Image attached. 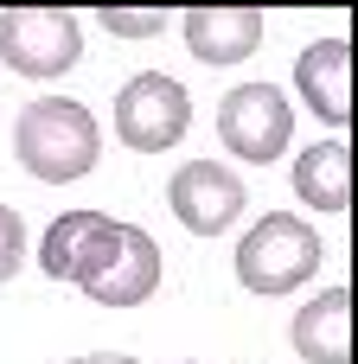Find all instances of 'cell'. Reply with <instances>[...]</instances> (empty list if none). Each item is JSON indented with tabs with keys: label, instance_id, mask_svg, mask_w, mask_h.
Returning a JSON list of instances; mask_svg holds the SVG:
<instances>
[{
	"label": "cell",
	"instance_id": "6da1fadb",
	"mask_svg": "<svg viewBox=\"0 0 358 364\" xmlns=\"http://www.w3.org/2000/svg\"><path fill=\"white\" fill-rule=\"evenodd\" d=\"M13 154L38 186H70V179L96 173L102 134H96V115L77 96H38L13 122Z\"/></svg>",
	"mask_w": 358,
	"mask_h": 364
},
{
	"label": "cell",
	"instance_id": "7a4b0ae2",
	"mask_svg": "<svg viewBox=\"0 0 358 364\" xmlns=\"http://www.w3.org/2000/svg\"><path fill=\"white\" fill-rule=\"evenodd\" d=\"M320 269V230L295 211H269L237 237V282L250 294H288L314 282Z\"/></svg>",
	"mask_w": 358,
	"mask_h": 364
},
{
	"label": "cell",
	"instance_id": "3957f363",
	"mask_svg": "<svg viewBox=\"0 0 358 364\" xmlns=\"http://www.w3.org/2000/svg\"><path fill=\"white\" fill-rule=\"evenodd\" d=\"M77 58H83V32H77L70 13H58V6H6L0 13V64L6 70H19L32 83H51Z\"/></svg>",
	"mask_w": 358,
	"mask_h": 364
},
{
	"label": "cell",
	"instance_id": "277c9868",
	"mask_svg": "<svg viewBox=\"0 0 358 364\" xmlns=\"http://www.w3.org/2000/svg\"><path fill=\"white\" fill-rule=\"evenodd\" d=\"M288 134H295V109H288V96L275 83H237V90H224V102H218V141L243 166L282 160Z\"/></svg>",
	"mask_w": 358,
	"mask_h": 364
},
{
	"label": "cell",
	"instance_id": "5b68a950",
	"mask_svg": "<svg viewBox=\"0 0 358 364\" xmlns=\"http://www.w3.org/2000/svg\"><path fill=\"white\" fill-rule=\"evenodd\" d=\"M192 122V96L167 77V70H141L115 90V134L135 154H167Z\"/></svg>",
	"mask_w": 358,
	"mask_h": 364
},
{
	"label": "cell",
	"instance_id": "8992f818",
	"mask_svg": "<svg viewBox=\"0 0 358 364\" xmlns=\"http://www.w3.org/2000/svg\"><path fill=\"white\" fill-rule=\"evenodd\" d=\"M167 205L192 237H218L243 211V179L231 166H218V160H186L173 173V186H167Z\"/></svg>",
	"mask_w": 358,
	"mask_h": 364
},
{
	"label": "cell",
	"instance_id": "52a82bcc",
	"mask_svg": "<svg viewBox=\"0 0 358 364\" xmlns=\"http://www.w3.org/2000/svg\"><path fill=\"white\" fill-rule=\"evenodd\" d=\"M160 288V243L141 230V224H115V243L102 256V269L90 275V301L102 307H141L147 294Z\"/></svg>",
	"mask_w": 358,
	"mask_h": 364
},
{
	"label": "cell",
	"instance_id": "ba28073f",
	"mask_svg": "<svg viewBox=\"0 0 358 364\" xmlns=\"http://www.w3.org/2000/svg\"><path fill=\"white\" fill-rule=\"evenodd\" d=\"M109 243H115V218H102V211H64V218L45 230L38 262H45V275H51V282L90 288V275L102 269Z\"/></svg>",
	"mask_w": 358,
	"mask_h": 364
},
{
	"label": "cell",
	"instance_id": "9c48e42d",
	"mask_svg": "<svg viewBox=\"0 0 358 364\" xmlns=\"http://www.w3.org/2000/svg\"><path fill=\"white\" fill-rule=\"evenodd\" d=\"M295 83H301V102L327 128H346L352 122V45L346 38H314L295 58Z\"/></svg>",
	"mask_w": 358,
	"mask_h": 364
},
{
	"label": "cell",
	"instance_id": "30bf717a",
	"mask_svg": "<svg viewBox=\"0 0 358 364\" xmlns=\"http://www.w3.org/2000/svg\"><path fill=\"white\" fill-rule=\"evenodd\" d=\"M179 32H186V51L199 64L224 70V64H243L263 45V13L256 6H192L179 19Z\"/></svg>",
	"mask_w": 358,
	"mask_h": 364
},
{
	"label": "cell",
	"instance_id": "8fae6325",
	"mask_svg": "<svg viewBox=\"0 0 358 364\" xmlns=\"http://www.w3.org/2000/svg\"><path fill=\"white\" fill-rule=\"evenodd\" d=\"M288 346H295L307 364H352V288L314 294V301L295 314Z\"/></svg>",
	"mask_w": 358,
	"mask_h": 364
},
{
	"label": "cell",
	"instance_id": "7c38bea8",
	"mask_svg": "<svg viewBox=\"0 0 358 364\" xmlns=\"http://www.w3.org/2000/svg\"><path fill=\"white\" fill-rule=\"evenodd\" d=\"M295 192H301V205L339 218V211L352 205V147H346L339 134H333V141H314V147L295 160Z\"/></svg>",
	"mask_w": 358,
	"mask_h": 364
},
{
	"label": "cell",
	"instance_id": "4fadbf2b",
	"mask_svg": "<svg viewBox=\"0 0 358 364\" xmlns=\"http://www.w3.org/2000/svg\"><path fill=\"white\" fill-rule=\"evenodd\" d=\"M96 26H109L115 38H154V32L167 26V13H160V6H147V13H128V6H102V13H96Z\"/></svg>",
	"mask_w": 358,
	"mask_h": 364
},
{
	"label": "cell",
	"instance_id": "5bb4252c",
	"mask_svg": "<svg viewBox=\"0 0 358 364\" xmlns=\"http://www.w3.org/2000/svg\"><path fill=\"white\" fill-rule=\"evenodd\" d=\"M19 269H26V218L0 205V282H13Z\"/></svg>",
	"mask_w": 358,
	"mask_h": 364
},
{
	"label": "cell",
	"instance_id": "9a60e30c",
	"mask_svg": "<svg viewBox=\"0 0 358 364\" xmlns=\"http://www.w3.org/2000/svg\"><path fill=\"white\" fill-rule=\"evenodd\" d=\"M64 364H135L128 352H83V358H64Z\"/></svg>",
	"mask_w": 358,
	"mask_h": 364
}]
</instances>
